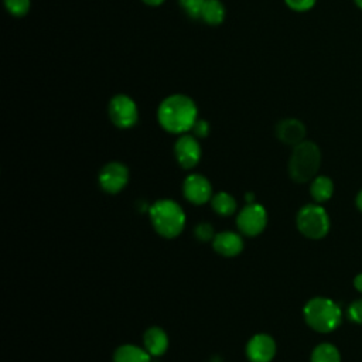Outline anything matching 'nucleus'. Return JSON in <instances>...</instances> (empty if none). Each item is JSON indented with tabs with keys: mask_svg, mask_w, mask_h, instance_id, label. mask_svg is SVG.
<instances>
[{
	"mask_svg": "<svg viewBox=\"0 0 362 362\" xmlns=\"http://www.w3.org/2000/svg\"><path fill=\"white\" fill-rule=\"evenodd\" d=\"M226 14L225 6L222 4L221 0H205L202 13H201V20H204L209 25H218L223 21Z\"/></svg>",
	"mask_w": 362,
	"mask_h": 362,
	"instance_id": "nucleus-17",
	"label": "nucleus"
},
{
	"mask_svg": "<svg viewBox=\"0 0 362 362\" xmlns=\"http://www.w3.org/2000/svg\"><path fill=\"white\" fill-rule=\"evenodd\" d=\"M276 136L277 139L288 146H297L298 143L304 141L305 137V126L303 122L294 117L283 119L276 126Z\"/></svg>",
	"mask_w": 362,
	"mask_h": 362,
	"instance_id": "nucleus-12",
	"label": "nucleus"
},
{
	"mask_svg": "<svg viewBox=\"0 0 362 362\" xmlns=\"http://www.w3.org/2000/svg\"><path fill=\"white\" fill-rule=\"evenodd\" d=\"M109 117L112 123L120 129H130L139 120V109L136 102L127 95H116L109 102Z\"/></svg>",
	"mask_w": 362,
	"mask_h": 362,
	"instance_id": "nucleus-6",
	"label": "nucleus"
},
{
	"mask_svg": "<svg viewBox=\"0 0 362 362\" xmlns=\"http://www.w3.org/2000/svg\"><path fill=\"white\" fill-rule=\"evenodd\" d=\"M157 119L164 130L181 134L192 129L198 120V109L189 96L175 93L167 96L160 103Z\"/></svg>",
	"mask_w": 362,
	"mask_h": 362,
	"instance_id": "nucleus-1",
	"label": "nucleus"
},
{
	"mask_svg": "<svg viewBox=\"0 0 362 362\" xmlns=\"http://www.w3.org/2000/svg\"><path fill=\"white\" fill-rule=\"evenodd\" d=\"M4 6L11 16L23 17L30 10V0H4Z\"/></svg>",
	"mask_w": 362,
	"mask_h": 362,
	"instance_id": "nucleus-21",
	"label": "nucleus"
},
{
	"mask_svg": "<svg viewBox=\"0 0 362 362\" xmlns=\"http://www.w3.org/2000/svg\"><path fill=\"white\" fill-rule=\"evenodd\" d=\"M150 219L156 232L164 238L178 236L185 226V214L173 199H160L150 209Z\"/></svg>",
	"mask_w": 362,
	"mask_h": 362,
	"instance_id": "nucleus-4",
	"label": "nucleus"
},
{
	"mask_svg": "<svg viewBox=\"0 0 362 362\" xmlns=\"http://www.w3.org/2000/svg\"><path fill=\"white\" fill-rule=\"evenodd\" d=\"M321 165V150L310 140H304L293 147L288 160V174L296 182H308L317 177Z\"/></svg>",
	"mask_w": 362,
	"mask_h": 362,
	"instance_id": "nucleus-2",
	"label": "nucleus"
},
{
	"mask_svg": "<svg viewBox=\"0 0 362 362\" xmlns=\"http://www.w3.org/2000/svg\"><path fill=\"white\" fill-rule=\"evenodd\" d=\"M355 1V4L362 10V0H354Z\"/></svg>",
	"mask_w": 362,
	"mask_h": 362,
	"instance_id": "nucleus-29",
	"label": "nucleus"
},
{
	"mask_svg": "<svg viewBox=\"0 0 362 362\" xmlns=\"http://www.w3.org/2000/svg\"><path fill=\"white\" fill-rule=\"evenodd\" d=\"M129 181V170L123 163L110 161L99 173V185L109 194L122 191Z\"/></svg>",
	"mask_w": 362,
	"mask_h": 362,
	"instance_id": "nucleus-8",
	"label": "nucleus"
},
{
	"mask_svg": "<svg viewBox=\"0 0 362 362\" xmlns=\"http://www.w3.org/2000/svg\"><path fill=\"white\" fill-rule=\"evenodd\" d=\"M212 247L216 253L225 257L238 256L243 249V239L239 233L232 230H222L212 239Z\"/></svg>",
	"mask_w": 362,
	"mask_h": 362,
	"instance_id": "nucleus-13",
	"label": "nucleus"
},
{
	"mask_svg": "<svg viewBox=\"0 0 362 362\" xmlns=\"http://www.w3.org/2000/svg\"><path fill=\"white\" fill-rule=\"evenodd\" d=\"M267 223V212L266 209L256 202L246 204L236 218L238 229L246 236H256L263 232Z\"/></svg>",
	"mask_w": 362,
	"mask_h": 362,
	"instance_id": "nucleus-7",
	"label": "nucleus"
},
{
	"mask_svg": "<svg viewBox=\"0 0 362 362\" xmlns=\"http://www.w3.org/2000/svg\"><path fill=\"white\" fill-rule=\"evenodd\" d=\"M174 154L182 168H192L201 158V146L194 134H181L174 144Z\"/></svg>",
	"mask_w": 362,
	"mask_h": 362,
	"instance_id": "nucleus-9",
	"label": "nucleus"
},
{
	"mask_svg": "<svg viewBox=\"0 0 362 362\" xmlns=\"http://www.w3.org/2000/svg\"><path fill=\"white\" fill-rule=\"evenodd\" d=\"M191 132H192V134H194L195 137H206L208 133H209V124H208L206 120H199V119H198V120L195 122V124L192 126Z\"/></svg>",
	"mask_w": 362,
	"mask_h": 362,
	"instance_id": "nucleus-25",
	"label": "nucleus"
},
{
	"mask_svg": "<svg viewBox=\"0 0 362 362\" xmlns=\"http://www.w3.org/2000/svg\"><path fill=\"white\" fill-rule=\"evenodd\" d=\"M297 229L310 239H321L329 230V216L320 204H307L297 212Z\"/></svg>",
	"mask_w": 362,
	"mask_h": 362,
	"instance_id": "nucleus-5",
	"label": "nucleus"
},
{
	"mask_svg": "<svg viewBox=\"0 0 362 362\" xmlns=\"http://www.w3.org/2000/svg\"><path fill=\"white\" fill-rule=\"evenodd\" d=\"M354 287L356 291L362 293V273H359L354 277Z\"/></svg>",
	"mask_w": 362,
	"mask_h": 362,
	"instance_id": "nucleus-26",
	"label": "nucleus"
},
{
	"mask_svg": "<svg viewBox=\"0 0 362 362\" xmlns=\"http://www.w3.org/2000/svg\"><path fill=\"white\" fill-rule=\"evenodd\" d=\"M310 194L317 204L328 201L334 194V182L327 175H317L310 185Z\"/></svg>",
	"mask_w": 362,
	"mask_h": 362,
	"instance_id": "nucleus-16",
	"label": "nucleus"
},
{
	"mask_svg": "<svg viewBox=\"0 0 362 362\" xmlns=\"http://www.w3.org/2000/svg\"><path fill=\"white\" fill-rule=\"evenodd\" d=\"M113 362H151V355L146 348H140L133 344H124L115 351Z\"/></svg>",
	"mask_w": 362,
	"mask_h": 362,
	"instance_id": "nucleus-15",
	"label": "nucleus"
},
{
	"mask_svg": "<svg viewBox=\"0 0 362 362\" xmlns=\"http://www.w3.org/2000/svg\"><path fill=\"white\" fill-rule=\"evenodd\" d=\"M286 4L294 11H307L314 7L315 0H284Z\"/></svg>",
	"mask_w": 362,
	"mask_h": 362,
	"instance_id": "nucleus-24",
	"label": "nucleus"
},
{
	"mask_svg": "<svg viewBox=\"0 0 362 362\" xmlns=\"http://www.w3.org/2000/svg\"><path fill=\"white\" fill-rule=\"evenodd\" d=\"M143 1L148 6H160L161 3H164V0H143Z\"/></svg>",
	"mask_w": 362,
	"mask_h": 362,
	"instance_id": "nucleus-28",
	"label": "nucleus"
},
{
	"mask_svg": "<svg viewBox=\"0 0 362 362\" xmlns=\"http://www.w3.org/2000/svg\"><path fill=\"white\" fill-rule=\"evenodd\" d=\"M355 202H356V206H358V209L362 212V189L358 192Z\"/></svg>",
	"mask_w": 362,
	"mask_h": 362,
	"instance_id": "nucleus-27",
	"label": "nucleus"
},
{
	"mask_svg": "<svg viewBox=\"0 0 362 362\" xmlns=\"http://www.w3.org/2000/svg\"><path fill=\"white\" fill-rule=\"evenodd\" d=\"M182 194L187 201L201 205L212 198V187L206 177L201 174H189L182 182Z\"/></svg>",
	"mask_w": 362,
	"mask_h": 362,
	"instance_id": "nucleus-10",
	"label": "nucleus"
},
{
	"mask_svg": "<svg viewBox=\"0 0 362 362\" xmlns=\"http://www.w3.org/2000/svg\"><path fill=\"white\" fill-rule=\"evenodd\" d=\"M310 362H341V355L335 345L322 342L313 349Z\"/></svg>",
	"mask_w": 362,
	"mask_h": 362,
	"instance_id": "nucleus-19",
	"label": "nucleus"
},
{
	"mask_svg": "<svg viewBox=\"0 0 362 362\" xmlns=\"http://www.w3.org/2000/svg\"><path fill=\"white\" fill-rule=\"evenodd\" d=\"M143 345L151 356H160L168 348V337L163 328L151 327L143 335Z\"/></svg>",
	"mask_w": 362,
	"mask_h": 362,
	"instance_id": "nucleus-14",
	"label": "nucleus"
},
{
	"mask_svg": "<svg viewBox=\"0 0 362 362\" xmlns=\"http://www.w3.org/2000/svg\"><path fill=\"white\" fill-rule=\"evenodd\" d=\"M276 355V342L267 334H256L246 344V356L250 362H270Z\"/></svg>",
	"mask_w": 362,
	"mask_h": 362,
	"instance_id": "nucleus-11",
	"label": "nucleus"
},
{
	"mask_svg": "<svg viewBox=\"0 0 362 362\" xmlns=\"http://www.w3.org/2000/svg\"><path fill=\"white\" fill-rule=\"evenodd\" d=\"M348 318L355 324H362V298L354 300L348 307Z\"/></svg>",
	"mask_w": 362,
	"mask_h": 362,
	"instance_id": "nucleus-22",
	"label": "nucleus"
},
{
	"mask_svg": "<svg viewBox=\"0 0 362 362\" xmlns=\"http://www.w3.org/2000/svg\"><path fill=\"white\" fill-rule=\"evenodd\" d=\"M195 236H197V239H199L201 242H208V240H211V239L215 238L212 226H211L209 223H206V222H201V223H198V225L195 226Z\"/></svg>",
	"mask_w": 362,
	"mask_h": 362,
	"instance_id": "nucleus-23",
	"label": "nucleus"
},
{
	"mask_svg": "<svg viewBox=\"0 0 362 362\" xmlns=\"http://www.w3.org/2000/svg\"><path fill=\"white\" fill-rule=\"evenodd\" d=\"M211 206L218 215L229 216V215L235 214L238 204H236V199L233 198V195H230L229 192L221 191V192H216L212 195Z\"/></svg>",
	"mask_w": 362,
	"mask_h": 362,
	"instance_id": "nucleus-18",
	"label": "nucleus"
},
{
	"mask_svg": "<svg viewBox=\"0 0 362 362\" xmlns=\"http://www.w3.org/2000/svg\"><path fill=\"white\" fill-rule=\"evenodd\" d=\"M303 314L307 325L317 332H331L338 328L342 321L339 305L328 297H314L308 300Z\"/></svg>",
	"mask_w": 362,
	"mask_h": 362,
	"instance_id": "nucleus-3",
	"label": "nucleus"
},
{
	"mask_svg": "<svg viewBox=\"0 0 362 362\" xmlns=\"http://www.w3.org/2000/svg\"><path fill=\"white\" fill-rule=\"evenodd\" d=\"M204 1L205 0H178L181 8L184 10V13L191 17V18H201V13H202V7H204Z\"/></svg>",
	"mask_w": 362,
	"mask_h": 362,
	"instance_id": "nucleus-20",
	"label": "nucleus"
}]
</instances>
